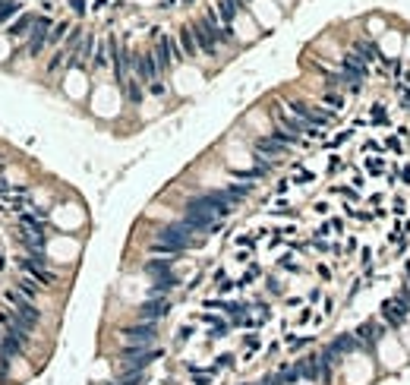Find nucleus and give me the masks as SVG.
<instances>
[{"instance_id":"nucleus-1","label":"nucleus","mask_w":410,"mask_h":385,"mask_svg":"<svg viewBox=\"0 0 410 385\" xmlns=\"http://www.w3.org/2000/svg\"><path fill=\"white\" fill-rule=\"evenodd\" d=\"M199 243H202V234H196L186 221H174V224L158 227V234L152 237V253H158V256H180V253L193 250V246H199Z\"/></svg>"},{"instance_id":"nucleus-2","label":"nucleus","mask_w":410,"mask_h":385,"mask_svg":"<svg viewBox=\"0 0 410 385\" xmlns=\"http://www.w3.org/2000/svg\"><path fill=\"white\" fill-rule=\"evenodd\" d=\"M152 38H155V51H152V54H155L161 73H167L170 66H177V63L186 60V54H183L177 35H167V32H161V29H152Z\"/></svg>"},{"instance_id":"nucleus-3","label":"nucleus","mask_w":410,"mask_h":385,"mask_svg":"<svg viewBox=\"0 0 410 385\" xmlns=\"http://www.w3.org/2000/svg\"><path fill=\"white\" fill-rule=\"evenodd\" d=\"M388 325L379 319V316H372V319H363L360 325L354 329V335H357V341H360V347H363V354H372L375 347L382 344V341L388 338Z\"/></svg>"},{"instance_id":"nucleus-4","label":"nucleus","mask_w":410,"mask_h":385,"mask_svg":"<svg viewBox=\"0 0 410 385\" xmlns=\"http://www.w3.org/2000/svg\"><path fill=\"white\" fill-rule=\"evenodd\" d=\"M120 341H123V347H155L158 322H139L136 319L133 325L120 329Z\"/></svg>"},{"instance_id":"nucleus-5","label":"nucleus","mask_w":410,"mask_h":385,"mask_svg":"<svg viewBox=\"0 0 410 385\" xmlns=\"http://www.w3.org/2000/svg\"><path fill=\"white\" fill-rule=\"evenodd\" d=\"M3 300L10 303V310L19 316L22 322H29L32 329H35V325L41 322V310L35 306V300H32V297H25V294H22L19 287H6V290H3Z\"/></svg>"},{"instance_id":"nucleus-6","label":"nucleus","mask_w":410,"mask_h":385,"mask_svg":"<svg viewBox=\"0 0 410 385\" xmlns=\"http://www.w3.org/2000/svg\"><path fill=\"white\" fill-rule=\"evenodd\" d=\"M155 360H161V350H158V347H123V354H120V370L145 373Z\"/></svg>"},{"instance_id":"nucleus-7","label":"nucleus","mask_w":410,"mask_h":385,"mask_svg":"<svg viewBox=\"0 0 410 385\" xmlns=\"http://www.w3.org/2000/svg\"><path fill=\"white\" fill-rule=\"evenodd\" d=\"M253 149H256V158H259L262 165L275 167L278 161H281V158L287 155V149H290V145H284L281 139H275V136L268 133V136H259V139L253 142Z\"/></svg>"},{"instance_id":"nucleus-8","label":"nucleus","mask_w":410,"mask_h":385,"mask_svg":"<svg viewBox=\"0 0 410 385\" xmlns=\"http://www.w3.org/2000/svg\"><path fill=\"white\" fill-rule=\"evenodd\" d=\"M379 319L385 322L388 329H404L407 319H410V310L398 300L395 294H391V297H385V300H382V306H379Z\"/></svg>"},{"instance_id":"nucleus-9","label":"nucleus","mask_w":410,"mask_h":385,"mask_svg":"<svg viewBox=\"0 0 410 385\" xmlns=\"http://www.w3.org/2000/svg\"><path fill=\"white\" fill-rule=\"evenodd\" d=\"M51 29H54V19H51L48 13L35 16V25H32V32H29V45H25V51H29L32 57H38L41 51H45V45H48V35H51Z\"/></svg>"},{"instance_id":"nucleus-10","label":"nucleus","mask_w":410,"mask_h":385,"mask_svg":"<svg viewBox=\"0 0 410 385\" xmlns=\"http://www.w3.org/2000/svg\"><path fill=\"white\" fill-rule=\"evenodd\" d=\"M190 29H193V35H196L199 54L215 57V54H218V38H215V32H211V25L205 22V16H202V19H193V22H190Z\"/></svg>"},{"instance_id":"nucleus-11","label":"nucleus","mask_w":410,"mask_h":385,"mask_svg":"<svg viewBox=\"0 0 410 385\" xmlns=\"http://www.w3.org/2000/svg\"><path fill=\"white\" fill-rule=\"evenodd\" d=\"M167 313H170L167 297H152V300H145L139 310H136V319L139 322H161V319H167Z\"/></svg>"},{"instance_id":"nucleus-12","label":"nucleus","mask_w":410,"mask_h":385,"mask_svg":"<svg viewBox=\"0 0 410 385\" xmlns=\"http://www.w3.org/2000/svg\"><path fill=\"white\" fill-rule=\"evenodd\" d=\"M19 243L29 250L32 256H45V246H48V234H45V224H35V227H22L19 230Z\"/></svg>"},{"instance_id":"nucleus-13","label":"nucleus","mask_w":410,"mask_h":385,"mask_svg":"<svg viewBox=\"0 0 410 385\" xmlns=\"http://www.w3.org/2000/svg\"><path fill=\"white\" fill-rule=\"evenodd\" d=\"M328 347L335 350L341 360H347V357H354V354H363V347H360V341H357L354 331H341V335H335L328 341Z\"/></svg>"},{"instance_id":"nucleus-14","label":"nucleus","mask_w":410,"mask_h":385,"mask_svg":"<svg viewBox=\"0 0 410 385\" xmlns=\"http://www.w3.org/2000/svg\"><path fill=\"white\" fill-rule=\"evenodd\" d=\"M315 344L312 335H294V331H284L281 335V347L287 350V354H303V350H309Z\"/></svg>"},{"instance_id":"nucleus-15","label":"nucleus","mask_w":410,"mask_h":385,"mask_svg":"<svg viewBox=\"0 0 410 385\" xmlns=\"http://www.w3.org/2000/svg\"><path fill=\"white\" fill-rule=\"evenodd\" d=\"M382 149L391 152L395 158H404V155H407V130L385 133V136H382Z\"/></svg>"},{"instance_id":"nucleus-16","label":"nucleus","mask_w":410,"mask_h":385,"mask_svg":"<svg viewBox=\"0 0 410 385\" xmlns=\"http://www.w3.org/2000/svg\"><path fill=\"white\" fill-rule=\"evenodd\" d=\"M262 347H265V344H262V335H259V331H246V335H243L240 360H243V363H253V357H259Z\"/></svg>"},{"instance_id":"nucleus-17","label":"nucleus","mask_w":410,"mask_h":385,"mask_svg":"<svg viewBox=\"0 0 410 385\" xmlns=\"http://www.w3.org/2000/svg\"><path fill=\"white\" fill-rule=\"evenodd\" d=\"M319 105L325 110H331V114H338V110L347 108V95H344V92H338V89H325L319 95Z\"/></svg>"},{"instance_id":"nucleus-18","label":"nucleus","mask_w":410,"mask_h":385,"mask_svg":"<svg viewBox=\"0 0 410 385\" xmlns=\"http://www.w3.org/2000/svg\"><path fill=\"white\" fill-rule=\"evenodd\" d=\"M218 370L215 366H190V382L193 385H218Z\"/></svg>"},{"instance_id":"nucleus-19","label":"nucleus","mask_w":410,"mask_h":385,"mask_svg":"<svg viewBox=\"0 0 410 385\" xmlns=\"http://www.w3.org/2000/svg\"><path fill=\"white\" fill-rule=\"evenodd\" d=\"M331 193H335L344 205H360V199H363V190H357L354 183H344V186L335 183V186H331Z\"/></svg>"},{"instance_id":"nucleus-20","label":"nucleus","mask_w":410,"mask_h":385,"mask_svg":"<svg viewBox=\"0 0 410 385\" xmlns=\"http://www.w3.org/2000/svg\"><path fill=\"white\" fill-rule=\"evenodd\" d=\"M32 25H35V16H32V13H19L10 25H6V32H10L13 38H22V35H29V32H32Z\"/></svg>"},{"instance_id":"nucleus-21","label":"nucleus","mask_w":410,"mask_h":385,"mask_svg":"<svg viewBox=\"0 0 410 385\" xmlns=\"http://www.w3.org/2000/svg\"><path fill=\"white\" fill-rule=\"evenodd\" d=\"M177 41H180L186 57H199V45H196V35H193L190 25H180V29H177Z\"/></svg>"},{"instance_id":"nucleus-22","label":"nucleus","mask_w":410,"mask_h":385,"mask_svg":"<svg viewBox=\"0 0 410 385\" xmlns=\"http://www.w3.org/2000/svg\"><path fill=\"white\" fill-rule=\"evenodd\" d=\"M363 174H369V177H388V158L385 155L363 158Z\"/></svg>"},{"instance_id":"nucleus-23","label":"nucleus","mask_w":410,"mask_h":385,"mask_svg":"<svg viewBox=\"0 0 410 385\" xmlns=\"http://www.w3.org/2000/svg\"><path fill=\"white\" fill-rule=\"evenodd\" d=\"M123 95H126V101H130V105H139L142 95H145V85L136 79L133 73H130V79H126V85H123Z\"/></svg>"},{"instance_id":"nucleus-24","label":"nucleus","mask_w":410,"mask_h":385,"mask_svg":"<svg viewBox=\"0 0 410 385\" xmlns=\"http://www.w3.org/2000/svg\"><path fill=\"white\" fill-rule=\"evenodd\" d=\"M366 123L369 126H391V117H388V108L385 105H372V110H369V117H366Z\"/></svg>"},{"instance_id":"nucleus-25","label":"nucleus","mask_w":410,"mask_h":385,"mask_svg":"<svg viewBox=\"0 0 410 385\" xmlns=\"http://www.w3.org/2000/svg\"><path fill=\"white\" fill-rule=\"evenodd\" d=\"M287 180H290V183H312V180H315V174L303 165V161H297V165L290 167V177H287Z\"/></svg>"},{"instance_id":"nucleus-26","label":"nucleus","mask_w":410,"mask_h":385,"mask_svg":"<svg viewBox=\"0 0 410 385\" xmlns=\"http://www.w3.org/2000/svg\"><path fill=\"white\" fill-rule=\"evenodd\" d=\"M70 29H73V25L66 22V19L54 22V29H51V35H48V45H57V48H60L63 41H66V35H70Z\"/></svg>"},{"instance_id":"nucleus-27","label":"nucleus","mask_w":410,"mask_h":385,"mask_svg":"<svg viewBox=\"0 0 410 385\" xmlns=\"http://www.w3.org/2000/svg\"><path fill=\"white\" fill-rule=\"evenodd\" d=\"M19 13H22V3H19V0H3V3H0V22L10 25Z\"/></svg>"},{"instance_id":"nucleus-28","label":"nucleus","mask_w":410,"mask_h":385,"mask_svg":"<svg viewBox=\"0 0 410 385\" xmlns=\"http://www.w3.org/2000/svg\"><path fill=\"white\" fill-rule=\"evenodd\" d=\"M104 66H110V51H107V41H98L95 57H92V70H104Z\"/></svg>"},{"instance_id":"nucleus-29","label":"nucleus","mask_w":410,"mask_h":385,"mask_svg":"<svg viewBox=\"0 0 410 385\" xmlns=\"http://www.w3.org/2000/svg\"><path fill=\"white\" fill-rule=\"evenodd\" d=\"M211 366H215L218 373H230V370H237V354H218Z\"/></svg>"},{"instance_id":"nucleus-30","label":"nucleus","mask_w":410,"mask_h":385,"mask_svg":"<svg viewBox=\"0 0 410 385\" xmlns=\"http://www.w3.org/2000/svg\"><path fill=\"white\" fill-rule=\"evenodd\" d=\"M278 265H281L284 272H300V269H303V262H300V256H297V253H284V256L278 259Z\"/></svg>"},{"instance_id":"nucleus-31","label":"nucleus","mask_w":410,"mask_h":385,"mask_svg":"<svg viewBox=\"0 0 410 385\" xmlns=\"http://www.w3.org/2000/svg\"><path fill=\"white\" fill-rule=\"evenodd\" d=\"M315 275H319V281H325V284H331V278H335V269H331V262L319 259V262H315Z\"/></svg>"},{"instance_id":"nucleus-32","label":"nucleus","mask_w":410,"mask_h":385,"mask_svg":"<svg viewBox=\"0 0 410 385\" xmlns=\"http://www.w3.org/2000/svg\"><path fill=\"white\" fill-rule=\"evenodd\" d=\"M388 212H391L395 218H404V215H407V199H404V196H395V199L388 202Z\"/></svg>"},{"instance_id":"nucleus-33","label":"nucleus","mask_w":410,"mask_h":385,"mask_svg":"<svg viewBox=\"0 0 410 385\" xmlns=\"http://www.w3.org/2000/svg\"><path fill=\"white\" fill-rule=\"evenodd\" d=\"M341 250H344V259H347V256H354L357 250H360V240H357L354 234H347L344 240H341Z\"/></svg>"},{"instance_id":"nucleus-34","label":"nucleus","mask_w":410,"mask_h":385,"mask_svg":"<svg viewBox=\"0 0 410 385\" xmlns=\"http://www.w3.org/2000/svg\"><path fill=\"white\" fill-rule=\"evenodd\" d=\"M395 174H398V180L410 186V161H401V165H395Z\"/></svg>"},{"instance_id":"nucleus-35","label":"nucleus","mask_w":410,"mask_h":385,"mask_svg":"<svg viewBox=\"0 0 410 385\" xmlns=\"http://www.w3.org/2000/svg\"><path fill=\"white\" fill-rule=\"evenodd\" d=\"M312 212H315V215H319V218H331V205H328L325 199L312 202Z\"/></svg>"},{"instance_id":"nucleus-36","label":"nucleus","mask_w":410,"mask_h":385,"mask_svg":"<svg viewBox=\"0 0 410 385\" xmlns=\"http://www.w3.org/2000/svg\"><path fill=\"white\" fill-rule=\"evenodd\" d=\"M341 167H344V161H341V155H328V174H338Z\"/></svg>"},{"instance_id":"nucleus-37","label":"nucleus","mask_w":410,"mask_h":385,"mask_svg":"<svg viewBox=\"0 0 410 385\" xmlns=\"http://www.w3.org/2000/svg\"><path fill=\"white\" fill-rule=\"evenodd\" d=\"M70 6H73L76 16H85V13H89V3H85V0H70Z\"/></svg>"},{"instance_id":"nucleus-38","label":"nucleus","mask_w":410,"mask_h":385,"mask_svg":"<svg viewBox=\"0 0 410 385\" xmlns=\"http://www.w3.org/2000/svg\"><path fill=\"white\" fill-rule=\"evenodd\" d=\"M265 287L271 290V294H281V284H278V278H268V281H265Z\"/></svg>"},{"instance_id":"nucleus-39","label":"nucleus","mask_w":410,"mask_h":385,"mask_svg":"<svg viewBox=\"0 0 410 385\" xmlns=\"http://www.w3.org/2000/svg\"><path fill=\"white\" fill-rule=\"evenodd\" d=\"M41 10H45V13H54V0H41Z\"/></svg>"},{"instance_id":"nucleus-40","label":"nucleus","mask_w":410,"mask_h":385,"mask_svg":"<svg viewBox=\"0 0 410 385\" xmlns=\"http://www.w3.org/2000/svg\"><path fill=\"white\" fill-rule=\"evenodd\" d=\"M104 6H107V0H95V6H92V10L98 13V10H104Z\"/></svg>"},{"instance_id":"nucleus-41","label":"nucleus","mask_w":410,"mask_h":385,"mask_svg":"<svg viewBox=\"0 0 410 385\" xmlns=\"http://www.w3.org/2000/svg\"><path fill=\"white\" fill-rule=\"evenodd\" d=\"M177 3V0H161V6H174Z\"/></svg>"},{"instance_id":"nucleus-42","label":"nucleus","mask_w":410,"mask_h":385,"mask_svg":"<svg viewBox=\"0 0 410 385\" xmlns=\"http://www.w3.org/2000/svg\"><path fill=\"white\" fill-rule=\"evenodd\" d=\"M0 3H3V0H0Z\"/></svg>"}]
</instances>
